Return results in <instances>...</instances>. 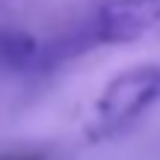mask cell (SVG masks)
<instances>
[{"label":"cell","instance_id":"obj_3","mask_svg":"<svg viewBox=\"0 0 160 160\" xmlns=\"http://www.w3.org/2000/svg\"><path fill=\"white\" fill-rule=\"evenodd\" d=\"M45 68V45L18 27H0V71L33 74Z\"/></svg>","mask_w":160,"mask_h":160},{"label":"cell","instance_id":"obj_4","mask_svg":"<svg viewBox=\"0 0 160 160\" xmlns=\"http://www.w3.org/2000/svg\"><path fill=\"white\" fill-rule=\"evenodd\" d=\"M0 160H51L48 148H9L0 151Z\"/></svg>","mask_w":160,"mask_h":160},{"label":"cell","instance_id":"obj_2","mask_svg":"<svg viewBox=\"0 0 160 160\" xmlns=\"http://www.w3.org/2000/svg\"><path fill=\"white\" fill-rule=\"evenodd\" d=\"M160 24V0H104L89 18L83 39L89 48L128 45Z\"/></svg>","mask_w":160,"mask_h":160},{"label":"cell","instance_id":"obj_1","mask_svg":"<svg viewBox=\"0 0 160 160\" xmlns=\"http://www.w3.org/2000/svg\"><path fill=\"white\" fill-rule=\"evenodd\" d=\"M160 107V65H133L104 86L86 128L92 139H110Z\"/></svg>","mask_w":160,"mask_h":160}]
</instances>
